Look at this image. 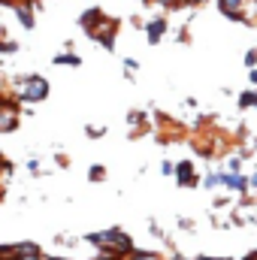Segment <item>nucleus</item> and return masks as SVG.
Instances as JSON below:
<instances>
[{"instance_id":"0eeeda50","label":"nucleus","mask_w":257,"mask_h":260,"mask_svg":"<svg viewBox=\"0 0 257 260\" xmlns=\"http://www.w3.org/2000/svg\"><path fill=\"white\" fill-rule=\"evenodd\" d=\"M200 188H206V191H218V188H224V167H218V170L206 173V176H203V182H200Z\"/></svg>"},{"instance_id":"2eb2a0df","label":"nucleus","mask_w":257,"mask_h":260,"mask_svg":"<svg viewBox=\"0 0 257 260\" xmlns=\"http://www.w3.org/2000/svg\"><path fill=\"white\" fill-rule=\"evenodd\" d=\"M124 70H127V79H133V73L139 70V61H133V58H124Z\"/></svg>"},{"instance_id":"423d86ee","label":"nucleus","mask_w":257,"mask_h":260,"mask_svg":"<svg viewBox=\"0 0 257 260\" xmlns=\"http://www.w3.org/2000/svg\"><path fill=\"white\" fill-rule=\"evenodd\" d=\"M18 127V106H6V109H0V133H9V130Z\"/></svg>"},{"instance_id":"f3484780","label":"nucleus","mask_w":257,"mask_h":260,"mask_svg":"<svg viewBox=\"0 0 257 260\" xmlns=\"http://www.w3.org/2000/svg\"><path fill=\"white\" fill-rule=\"evenodd\" d=\"M160 173H164V176H176V164H173V160H164V164H160Z\"/></svg>"},{"instance_id":"ddd939ff","label":"nucleus","mask_w":257,"mask_h":260,"mask_svg":"<svg viewBox=\"0 0 257 260\" xmlns=\"http://www.w3.org/2000/svg\"><path fill=\"white\" fill-rule=\"evenodd\" d=\"M85 136H88V139H103V136H106V127H97V124H85Z\"/></svg>"},{"instance_id":"f8f14e48","label":"nucleus","mask_w":257,"mask_h":260,"mask_svg":"<svg viewBox=\"0 0 257 260\" xmlns=\"http://www.w3.org/2000/svg\"><path fill=\"white\" fill-rule=\"evenodd\" d=\"M88 179H91V182H103V179H106V167H100V164H94V167L88 170Z\"/></svg>"},{"instance_id":"5701e85b","label":"nucleus","mask_w":257,"mask_h":260,"mask_svg":"<svg viewBox=\"0 0 257 260\" xmlns=\"http://www.w3.org/2000/svg\"><path fill=\"white\" fill-rule=\"evenodd\" d=\"M248 79H251V88H257V70H248Z\"/></svg>"},{"instance_id":"6ab92c4d","label":"nucleus","mask_w":257,"mask_h":260,"mask_svg":"<svg viewBox=\"0 0 257 260\" xmlns=\"http://www.w3.org/2000/svg\"><path fill=\"white\" fill-rule=\"evenodd\" d=\"M179 227H182L185 233H194V221L191 218H179Z\"/></svg>"},{"instance_id":"4be33fe9","label":"nucleus","mask_w":257,"mask_h":260,"mask_svg":"<svg viewBox=\"0 0 257 260\" xmlns=\"http://www.w3.org/2000/svg\"><path fill=\"white\" fill-rule=\"evenodd\" d=\"M248 179H251V194H257V170L248 176Z\"/></svg>"},{"instance_id":"f257e3e1","label":"nucleus","mask_w":257,"mask_h":260,"mask_svg":"<svg viewBox=\"0 0 257 260\" xmlns=\"http://www.w3.org/2000/svg\"><path fill=\"white\" fill-rule=\"evenodd\" d=\"M15 85H18V100L21 103H40V100L49 97V79L46 76H37V73L18 76Z\"/></svg>"},{"instance_id":"9d476101","label":"nucleus","mask_w":257,"mask_h":260,"mask_svg":"<svg viewBox=\"0 0 257 260\" xmlns=\"http://www.w3.org/2000/svg\"><path fill=\"white\" fill-rule=\"evenodd\" d=\"M236 103H239V109H257V88L242 91V94L236 97Z\"/></svg>"},{"instance_id":"9b49d317","label":"nucleus","mask_w":257,"mask_h":260,"mask_svg":"<svg viewBox=\"0 0 257 260\" xmlns=\"http://www.w3.org/2000/svg\"><path fill=\"white\" fill-rule=\"evenodd\" d=\"M242 160H245L242 154H230L227 164H224V170H227V173H239V170H242Z\"/></svg>"},{"instance_id":"412c9836","label":"nucleus","mask_w":257,"mask_h":260,"mask_svg":"<svg viewBox=\"0 0 257 260\" xmlns=\"http://www.w3.org/2000/svg\"><path fill=\"white\" fill-rule=\"evenodd\" d=\"M139 121H142V115H139V112H130V115H127V124H139Z\"/></svg>"},{"instance_id":"dca6fc26","label":"nucleus","mask_w":257,"mask_h":260,"mask_svg":"<svg viewBox=\"0 0 257 260\" xmlns=\"http://www.w3.org/2000/svg\"><path fill=\"white\" fill-rule=\"evenodd\" d=\"M0 52H3V55H15V52H18V43H3V40H0Z\"/></svg>"},{"instance_id":"39448f33","label":"nucleus","mask_w":257,"mask_h":260,"mask_svg":"<svg viewBox=\"0 0 257 260\" xmlns=\"http://www.w3.org/2000/svg\"><path fill=\"white\" fill-rule=\"evenodd\" d=\"M103 21H106V12H103L100 6H91L88 12H82V15H79V27H82L85 34H94Z\"/></svg>"},{"instance_id":"7ed1b4c3","label":"nucleus","mask_w":257,"mask_h":260,"mask_svg":"<svg viewBox=\"0 0 257 260\" xmlns=\"http://www.w3.org/2000/svg\"><path fill=\"white\" fill-rule=\"evenodd\" d=\"M176 182H179V188H200L203 179L194 173L191 160H179V164H176Z\"/></svg>"},{"instance_id":"20e7f679","label":"nucleus","mask_w":257,"mask_h":260,"mask_svg":"<svg viewBox=\"0 0 257 260\" xmlns=\"http://www.w3.org/2000/svg\"><path fill=\"white\" fill-rule=\"evenodd\" d=\"M224 188L227 191H233V194H251V179L245 176V173H227L224 170Z\"/></svg>"},{"instance_id":"f03ea898","label":"nucleus","mask_w":257,"mask_h":260,"mask_svg":"<svg viewBox=\"0 0 257 260\" xmlns=\"http://www.w3.org/2000/svg\"><path fill=\"white\" fill-rule=\"evenodd\" d=\"M142 27H145V40H148V46H157V43L164 40V34H167L170 21H167L164 15H154V18H148Z\"/></svg>"},{"instance_id":"6e6552de","label":"nucleus","mask_w":257,"mask_h":260,"mask_svg":"<svg viewBox=\"0 0 257 260\" xmlns=\"http://www.w3.org/2000/svg\"><path fill=\"white\" fill-rule=\"evenodd\" d=\"M34 12H37V9H34V3H15V15L21 18V24H24L27 30L34 27Z\"/></svg>"},{"instance_id":"4468645a","label":"nucleus","mask_w":257,"mask_h":260,"mask_svg":"<svg viewBox=\"0 0 257 260\" xmlns=\"http://www.w3.org/2000/svg\"><path fill=\"white\" fill-rule=\"evenodd\" d=\"M242 64L248 67V70H257V49H248V52H245V58H242Z\"/></svg>"},{"instance_id":"aec40b11","label":"nucleus","mask_w":257,"mask_h":260,"mask_svg":"<svg viewBox=\"0 0 257 260\" xmlns=\"http://www.w3.org/2000/svg\"><path fill=\"white\" fill-rule=\"evenodd\" d=\"M27 170H30V173H40V160H37V157H30V160H27Z\"/></svg>"},{"instance_id":"1a4fd4ad","label":"nucleus","mask_w":257,"mask_h":260,"mask_svg":"<svg viewBox=\"0 0 257 260\" xmlns=\"http://www.w3.org/2000/svg\"><path fill=\"white\" fill-rule=\"evenodd\" d=\"M52 64L55 67H82V58H79L76 52H58V55L52 58Z\"/></svg>"},{"instance_id":"a211bd4d","label":"nucleus","mask_w":257,"mask_h":260,"mask_svg":"<svg viewBox=\"0 0 257 260\" xmlns=\"http://www.w3.org/2000/svg\"><path fill=\"white\" fill-rule=\"evenodd\" d=\"M130 257H133V260H160L157 254H148V251H133Z\"/></svg>"}]
</instances>
